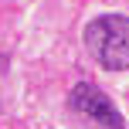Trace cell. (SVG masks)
<instances>
[{"label": "cell", "mask_w": 129, "mask_h": 129, "mask_svg": "<svg viewBox=\"0 0 129 129\" xmlns=\"http://www.w3.org/2000/svg\"><path fill=\"white\" fill-rule=\"evenodd\" d=\"M85 48L105 71H126L129 68V17L105 14L85 27Z\"/></svg>", "instance_id": "obj_1"}, {"label": "cell", "mask_w": 129, "mask_h": 129, "mask_svg": "<svg viewBox=\"0 0 129 129\" xmlns=\"http://www.w3.org/2000/svg\"><path fill=\"white\" fill-rule=\"evenodd\" d=\"M71 109H75L78 116H88L92 122H99L102 129H126L116 102H112L99 85H92V82H82V85L71 88Z\"/></svg>", "instance_id": "obj_2"}]
</instances>
